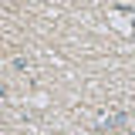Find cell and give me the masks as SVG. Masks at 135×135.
I'll return each mask as SVG.
<instances>
[{
  "label": "cell",
  "instance_id": "2",
  "mask_svg": "<svg viewBox=\"0 0 135 135\" xmlns=\"http://www.w3.org/2000/svg\"><path fill=\"white\" fill-rule=\"evenodd\" d=\"M14 68H17V71H27V68H31V64H27L24 57H14Z\"/></svg>",
  "mask_w": 135,
  "mask_h": 135
},
{
  "label": "cell",
  "instance_id": "1",
  "mask_svg": "<svg viewBox=\"0 0 135 135\" xmlns=\"http://www.w3.org/2000/svg\"><path fill=\"white\" fill-rule=\"evenodd\" d=\"M125 122H128V115H125V112H112V115H101V125H105V128H122Z\"/></svg>",
  "mask_w": 135,
  "mask_h": 135
}]
</instances>
